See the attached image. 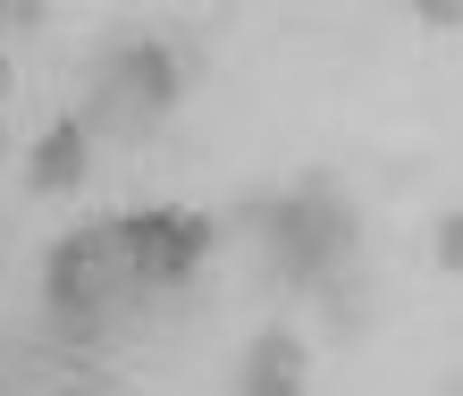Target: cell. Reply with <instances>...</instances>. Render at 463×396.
Here are the masks:
<instances>
[{
    "instance_id": "obj_1",
    "label": "cell",
    "mask_w": 463,
    "mask_h": 396,
    "mask_svg": "<svg viewBox=\"0 0 463 396\" xmlns=\"http://www.w3.org/2000/svg\"><path fill=\"white\" fill-rule=\"evenodd\" d=\"M244 228L269 236V261H279V278H295V287L337 278L345 253H354V203L337 186H304V194H279V203H244Z\"/></svg>"
},
{
    "instance_id": "obj_2",
    "label": "cell",
    "mask_w": 463,
    "mask_h": 396,
    "mask_svg": "<svg viewBox=\"0 0 463 396\" xmlns=\"http://www.w3.org/2000/svg\"><path fill=\"white\" fill-rule=\"evenodd\" d=\"M127 245H118V228H76L60 253H51V312H60L68 329H93L101 312H110L127 296Z\"/></svg>"
},
{
    "instance_id": "obj_3",
    "label": "cell",
    "mask_w": 463,
    "mask_h": 396,
    "mask_svg": "<svg viewBox=\"0 0 463 396\" xmlns=\"http://www.w3.org/2000/svg\"><path fill=\"white\" fill-rule=\"evenodd\" d=\"M169 101H177V60L160 42H135L110 60V76L93 85V110L76 118L93 136V127H118V136H144L152 118H169Z\"/></svg>"
},
{
    "instance_id": "obj_4",
    "label": "cell",
    "mask_w": 463,
    "mask_h": 396,
    "mask_svg": "<svg viewBox=\"0 0 463 396\" xmlns=\"http://www.w3.org/2000/svg\"><path fill=\"white\" fill-rule=\"evenodd\" d=\"M118 245H127V278L135 287H177L203 261L211 228L194 211H135V220H118Z\"/></svg>"
},
{
    "instance_id": "obj_5",
    "label": "cell",
    "mask_w": 463,
    "mask_h": 396,
    "mask_svg": "<svg viewBox=\"0 0 463 396\" xmlns=\"http://www.w3.org/2000/svg\"><path fill=\"white\" fill-rule=\"evenodd\" d=\"M244 396H304V346L287 329H261V346L244 354Z\"/></svg>"
},
{
    "instance_id": "obj_6",
    "label": "cell",
    "mask_w": 463,
    "mask_h": 396,
    "mask_svg": "<svg viewBox=\"0 0 463 396\" xmlns=\"http://www.w3.org/2000/svg\"><path fill=\"white\" fill-rule=\"evenodd\" d=\"M76 177H85V127L60 118V127L34 144V161H25V186H34V194H68Z\"/></svg>"
},
{
    "instance_id": "obj_7",
    "label": "cell",
    "mask_w": 463,
    "mask_h": 396,
    "mask_svg": "<svg viewBox=\"0 0 463 396\" xmlns=\"http://www.w3.org/2000/svg\"><path fill=\"white\" fill-rule=\"evenodd\" d=\"M439 261H447V270H463V211H447V220H439Z\"/></svg>"
},
{
    "instance_id": "obj_8",
    "label": "cell",
    "mask_w": 463,
    "mask_h": 396,
    "mask_svg": "<svg viewBox=\"0 0 463 396\" xmlns=\"http://www.w3.org/2000/svg\"><path fill=\"white\" fill-rule=\"evenodd\" d=\"M413 9H421L430 25H463V0H413Z\"/></svg>"
},
{
    "instance_id": "obj_9",
    "label": "cell",
    "mask_w": 463,
    "mask_h": 396,
    "mask_svg": "<svg viewBox=\"0 0 463 396\" xmlns=\"http://www.w3.org/2000/svg\"><path fill=\"white\" fill-rule=\"evenodd\" d=\"M34 9L43 0H0V25H34Z\"/></svg>"
},
{
    "instance_id": "obj_10",
    "label": "cell",
    "mask_w": 463,
    "mask_h": 396,
    "mask_svg": "<svg viewBox=\"0 0 463 396\" xmlns=\"http://www.w3.org/2000/svg\"><path fill=\"white\" fill-rule=\"evenodd\" d=\"M0 85H9V76H0Z\"/></svg>"
}]
</instances>
